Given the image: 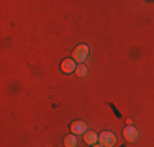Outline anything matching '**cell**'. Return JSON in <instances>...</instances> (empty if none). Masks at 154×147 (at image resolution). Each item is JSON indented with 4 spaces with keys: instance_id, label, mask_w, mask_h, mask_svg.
Here are the masks:
<instances>
[{
    "instance_id": "obj_1",
    "label": "cell",
    "mask_w": 154,
    "mask_h": 147,
    "mask_svg": "<svg viewBox=\"0 0 154 147\" xmlns=\"http://www.w3.org/2000/svg\"><path fill=\"white\" fill-rule=\"evenodd\" d=\"M89 54H90L89 46H87V44H79V46L74 47V51H72V59H74L75 62H79V64H84V61L89 57Z\"/></svg>"
},
{
    "instance_id": "obj_2",
    "label": "cell",
    "mask_w": 154,
    "mask_h": 147,
    "mask_svg": "<svg viewBox=\"0 0 154 147\" xmlns=\"http://www.w3.org/2000/svg\"><path fill=\"white\" fill-rule=\"evenodd\" d=\"M98 141L103 147H113L116 144V136L112 131H103L102 134H98Z\"/></svg>"
},
{
    "instance_id": "obj_3",
    "label": "cell",
    "mask_w": 154,
    "mask_h": 147,
    "mask_svg": "<svg viewBox=\"0 0 154 147\" xmlns=\"http://www.w3.org/2000/svg\"><path fill=\"white\" fill-rule=\"evenodd\" d=\"M75 69H77V65H75L74 59H64L61 62V70L64 74H72V72H75Z\"/></svg>"
},
{
    "instance_id": "obj_4",
    "label": "cell",
    "mask_w": 154,
    "mask_h": 147,
    "mask_svg": "<svg viewBox=\"0 0 154 147\" xmlns=\"http://www.w3.org/2000/svg\"><path fill=\"white\" fill-rule=\"evenodd\" d=\"M71 131L72 134H85L87 132V124L84 121H72L71 123Z\"/></svg>"
},
{
    "instance_id": "obj_5",
    "label": "cell",
    "mask_w": 154,
    "mask_h": 147,
    "mask_svg": "<svg viewBox=\"0 0 154 147\" xmlns=\"http://www.w3.org/2000/svg\"><path fill=\"white\" fill-rule=\"evenodd\" d=\"M123 136L128 142H134V141H138V129L133 126H126L123 129Z\"/></svg>"
},
{
    "instance_id": "obj_6",
    "label": "cell",
    "mask_w": 154,
    "mask_h": 147,
    "mask_svg": "<svg viewBox=\"0 0 154 147\" xmlns=\"http://www.w3.org/2000/svg\"><path fill=\"white\" fill-rule=\"evenodd\" d=\"M84 141H85V144H90V146H95L98 141V134L94 131H87L85 134H84Z\"/></svg>"
},
{
    "instance_id": "obj_7",
    "label": "cell",
    "mask_w": 154,
    "mask_h": 147,
    "mask_svg": "<svg viewBox=\"0 0 154 147\" xmlns=\"http://www.w3.org/2000/svg\"><path fill=\"white\" fill-rule=\"evenodd\" d=\"M64 146L66 147H77V136L75 134H67L64 137Z\"/></svg>"
},
{
    "instance_id": "obj_8",
    "label": "cell",
    "mask_w": 154,
    "mask_h": 147,
    "mask_svg": "<svg viewBox=\"0 0 154 147\" xmlns=\"http://www.w3.org/2000/svg\"><path fill=\"white\" fill-rule=\"evenodd\" d=\"M87 72H89V67H87L85 64H79V65H77V69H75V75L77 77H85Z\"/></svg>"
},
{
    "instance_id": "obj_9",
    "label": "cell",
    "mask_w": 154,
    "mask_h": 147,
    "mask_svg": "<svg viewBox=\"0 0 154 147\" xmlns=\"http://www.w3.org/2000/svg\"><path fill=\"white\" fill-rule=\"evenodd\" d=\"M92 147H103L102 144H95V146H92Z\"/></svg>"
}]
</instances>
